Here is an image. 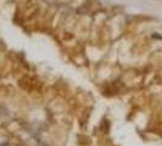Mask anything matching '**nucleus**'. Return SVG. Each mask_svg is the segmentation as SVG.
<instances>
[{
	"instance_id": "f257e3e1",
	"label": "nucleus",
	"mask_w": 162,
	"mask_h": 146,
	"mask_svg": "<svg viewBox=\"0 0 162 146\" xmlns=\"http://www.w3.org/2000/svg\"><path fill=\"white\" fill-rule=\"evenodd\" d=\"M48 4H56V0H45Z\"/></svg>"
}]
</instances>
